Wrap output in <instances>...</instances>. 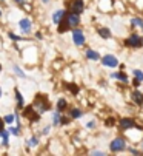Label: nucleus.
I'll use <instances>...</instances> for the list:
<instances>
[{"mask_svg":"<svg viewBox=\"0 0 143 156\" xmlns=\"http://www.w3.org/2000/svg\"><path fill=\"white\" fill-rule=\"evenodd\" d=\"M32 108H34V111L36 113H45V111L49 108V105H48V102H46V99L43 98V96H40L39 94V98H37V101H36V104L32 105Z\"/></svg>","mask_w":143,"mask_h":156,"instance_id":"f257e3e1","label":"nucleus"},{"mask_svg":"<svg viewBox=\"0 0 143 156\" xmlns=\"http://www.w3.org/2000/svg\"><path fill=\"white\" fill-rule=\"evenodd\" d=\"M86 57L91 59V60H99V59H100L99 53H95V51H92V50H88V51H86Z\"/></svg>","mask_w":143,"mask_h":156,"instance_id":"9b49d317","label":"nucleus"},{"mask_svg":"<svg viewBox=\"0 0 143 156\" xmlns=\"http://www.w3.org/2000/svg\"><path fill=\"white\" fill-rule=\"evenodd\" d=\"M125 147H126V142H125L123 138H117L111 142V150L112 151H122Z\"/></svg>","mask_w":143,"mask_h":156,"instance_id":"7ed1b4c3","label":"nucleus"},{"mask_svg":"<svg viewBox=\"0 0 143 156\" xmlns=\"http://www.w3.org/2000/svg\"><path fill=\"white\" fill-rule=\"evenodd\" d=\"M73 40H74V43H76L77 47L83 45V43H85V36H83V33H82L80 30H74V31H73Z\"/></svg>","mask_w":143,"mask_h":156,"instance_id":"20e7f679","label":"nucleus"},{"mask_svg":"<svg viewBox=\"0 0 143 156\" xmlns=\"http://www.w3.org/2000/svg\"><path fill=\"white\" fill-rule=\"evenodd\" d=\"M125 45L126 47H131V48H138L143 45V39L138 36V34H131L126 40H125Z\"/></svg>","mask_w":143,"mask_h":156,"instance_id":"f03ea898","label":"nucleus"},{"mask_svg":"<svg viewBox=\"0 0 143 156\" xmlns=\"http://www.w3.org/2000/svg\"><path fill=\"white\" fill-rule=\"evenodd\" d=\"M71 116H73V118H80L82 116V111L80 110H73V111H71Z\"/></svg>","mask_w":143,"mask_h":156,"instance_id":"5701e85b","label":"nucleus"},{"mask_svg":"<svg viewBox=\"0 0 143 156\" xmlns=\"http://www.w3.org/2000/svg\"><path fill=\"white\" fill-rule=\"evenodd\" d=\"M25 115L26 118H31L32 119V122H37V119H39V113H34V108L32 107H28V110H25Z\"/></svg>","mask_w":143,"mask_h":156,"instance_id":"6e6552de","label":"nucleus"},{"mask_svg":"<svg viewBox=\"0 0 143 156\" xmlns=\"http://www.w3.org/2000/svg\"><path fill=\"white\" fill-rule=\"evenodd\" d=\"M14 71H15V74H17V76H20V77H26V74L23 73V71L19 68V66H14Z\"/></svg>","mask_w":143,"mask_h":156,"instance_id":"4be33fe9","label":"nucleus"},{"mask_svg":"<svg viewBox=\"0 0 143 156\" xmlns=\"http://www.w3.org/2000/svg\"><path fill=\"white\" fill-rule=\"evenodd\" d=\"M19 25H20V28H22L23 33H29V31H31V22H29L28 19H22V20L19 22Z\"/></svg>","mask_w":143,"mask_h":156,"instance_id":"0eeeda50","label":"nucleus"},{"mask_svg":"<svg viewBox=\"0 0 143 156\" xmlns=\"http://www.w3.org/2000/svg\"><path fill=\"white\" fill-rule=\"evenodd\" d=\"M63 16H65V9H59L57 12H54L53 20H54V23H56V25H59V23H60V20L63 19Z\"/></svg>","mask_w":143,"mask_h":156,"instance_id":"1a4fd4ad","label":"nucleus"},{"mask_svg":"<svg viewBox=\"0 0 143 156\" xmlns=\"http://www.w3.org/2000/svg\"><path fill=\"white\" fill-rule=\"evenodd\" d=\"M19 131H20V128H19V127H14V128H11V133H12V135H19Z\"/></svg>","mask_w":143,"mask_h":156,"instance_id":"393cba45","label":"nucleus"},{"mask_svg":"<svg viewBox=\"0 0 143 156\" xmlns=\"http://www.w3.org/2000/svg\"><path fill=\"white\" fill-rule=\"evenodd\" d=\"M15 98H17V102H19V107L22 108V107H23V98H22V94H20L19 91H15Z\"/></svg>","mask_w":143,"mask_h":156,"instance_id":"aec40b11","label":"nucleus"},{"mask_svg":"<svg viewBox=\"0 0 143 156\" xmlns=\"http://www.w3.org/2000/svg\"><path fill=\"white\" fill-rule=\"evenodd\" d=\"M14 121V116L12 115H8V116H5V119H3V122H6V124H11Z\"/></svg>","mask_w":143,"mask_h":156,"instance_id":"b1692460","label":"nucleus"},{"mask_svg":"<svg viewBox=\"0 0 143 156\" xmlns=\"http://www.w3.org/2000/svg\"><path fill=\"white\" fill-rule=\"evenodd\" d=\"M0 94H2V90H0Z\"/></svg>","mask_w":143,"mask_h":156,"instance_id":"cd10ccee","label":"nucleus"},{"mask_svg":"<svg viewBox=\"0 0 143 156\" xmlns=\"http://www.w3.org/2000/svg\"><path fill=\"white\" fill-rule=\"evenodd\" d=\"M0 136H2V144L5 147H8V131L2 128V130H0Z\"/></svg>","mask_w":143,"mask_h":156,"instance_id":"ddd939ff","label":"nucleus"},{"mask_svg":"<svg viewBox=\"0 0 143 156\" xmlns=\"http://www.w3.org/2000/svg\"><path fill=\"white\" fill-rule=\"evenodd\" d=\"M99 34L103 37V39H108L109 36H111V33H109V30H106V28H100L99 30Z\"/></svg>","mask_w":143,"mask_h":156,"instance_id":"2eb2a0df","label":"nucleus"},{"mask_svg":"<svg viewBox=\"0 0 143 156\" xmlns=\"http://www.w3.org/2000/svg\"><path fill=\"white\" fill-rule=\"evenodd\" d=\"M132 25H134V27L143 28V20H141V19H132Z\"/></svg>","mask_w":143,"mask_h":156,"instance_id":"a211bd4d","label":"nucleus"},{"mask_svg":"<svg viewBox=\"0 0 143 156\" xmlns=\"http://www.w3.org/2000/svg\"><path fill=\"white\" fill-rule=\"evenodd\" d=\"M69 9H71V12L80 14L83 11V2H82V0H73V2L69 3Z\"/></svg>","mask_w":143,"mask_h":156,"instance_id":"39448f33","label":"nucleus"},{"mask_svg":"<svg viewBox=\"0 0 143 156\" xmlns=\"http://www.w3.org/2000/svg\"><path fill=\"white\" fill-rule=\"evenodd\" d=\"M0 14H2V11H0Z\"/></svg>","mask_w":143,"mask_h":156,"instance_id":"c85d7f7f","label":"nucleus"},{"mask_svg":"<svg viewBox=\"0 0 143 156\" xmlns=\"http://www.w3.org/2000/svg\"><path fill=\"white\" fill-rule=\"evenodd\" d=\"M3 128V119H0V130Z\"/></svg>","mask_w":143,"mask_h":156,"instance_id":"bb28decb","label":"nucleus"},{"mask_svg":"<svg viewBox=\"0 0 143 156\" xmlns=\"http://www.w3.org/2000/svg\"><path fill=\"white\" fill-rule=\"evenodd\" d=\"M65 108H66V101H65V99H59V102H57V110L62 111V110H65Z\"/></svg>","mask_w":143,"mask_h":156,"instance_id":"dca6fc26","label":"nucleus"},{"mask_svg":"<svg viewBox=\"0 0 143 156\" xmlns=\"http://www.w3.org/2000/svg\"><path fill=\"white\" fill-rule=\"evenodd\" d=\"M92 154H105V151H92Z\"/></svg>","mask_w":143,"mask_h":156,"instance_id":"a878e982","label":"nucleus"},{"mask_svg":"<svg viewBox=\"0 0 143 156\" xmlns=\"http://www.w3.org/2000/svg\"><path fill=\"white\" fill-rule=\"evenodd\" d=\"M102 62H103V65H106V66H111V68H114V66H117V65H118V60H117V57H115V56H111V54L105 56V57L102 59Z\"/></svg>","mask_w":143,"mask_h":156,"instance_id":"423d86ee","label":"nucleus"},{"mask_svg":"<svg viewBox=\"0 0 143 156\" xmlns=\"http://www.w3.org/2000/svg\"><path fill=\"white\" fill-rule=\"evenodd\" d=\"M120 125H122V128H134L135 127L134 121L132 119H126V118L120 121Z\"/></svg>","mask_w":143,"mask_h":156,"instance_id":"9d476101","label":"nucleus"},{"mask_svg":"<svg viewBox=\"0 0 143 156\" xmlns=\"http://www.w3.org/2000/svg\"><path fill=\"white\" fill-rule=\"evenodd\" d=\"M134 76H135V79H137L138 82L143 80V73H141L140 70H134Z\"/></svg>","mask_w":143,"mask_h":156,"instance_id":"f3484780","label":"nucleus"},{"mask_svg":"<svg viewBox=\"0 0 143 156\" xmlns=\"http://www.w3.org/2000/svg\"><path fill=\"white\" fill-rule=\"evenodd\" d=\"M37 142H39V139H37V138H31L29 141H26V144H28L29 147H36V145H37Z\"/></svg>","mask_w":143,"mask_h":156,"instance_id":"412c9836","label":"nucleus"},{"mask_svg":"<svg viewBox=\"0 0 143 156\" xmlns=\"http://www.w3.org/2000/svg\"><path fill=\"white\" fill-rule=\"evenodd\" d=\"M53 119H54V125H57V124H60V115H59V110L56 111V113L53 115Z\"/></svg>","mask_w":143,"mask_h":156,"instance_id":"6ab92c4d","label":"nucleus"},{"mask_svg":"<svg viewBox=\"0 0 143 156\" xmlns=\"http://www.w3.org/2000/svg\"><path fill=\"white\" fill-rule=\"evenodd\" d=\"M111 77H114V79H118V80H122V82H128V77H126V74L112 73V74H111Z\"/></svg>","mask_w":143,"mask_h":156,"instance_id":"4468645a","label":"nucleus"},{"mask_svg":"<svg viewBox=\"0 0 143 156\" xmlns=\"http://www.w3.org/2000/svg\"><path fill=\"white\" fill-rule=\"evenodd\" d=\"M132 99H134L138 105L143 104V94H141L140 91H134V93H132Z\"/></svg>","mask_w":143,"mask_h":156,"instance_id":"f8f14e48","label":"nucleus"}]
</instances>
